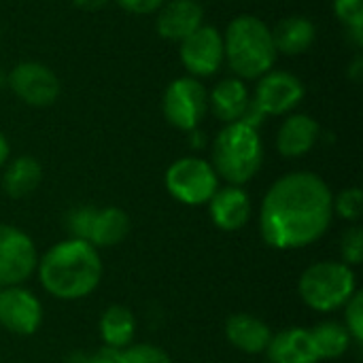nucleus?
Wrapping results in <instances>:
<instances>
[{
  "label": "nucleus",
  "instance_id": "nucleus-1",
  "mask_svg": "<svg viewBox=\"0 0 363 363\" xmlns=\"http://www.w3.org/2000/svg\"><path fill=\"white\" fill-rule=\"evenodd\" d=\"M334 217V196L315 172H289L266 194L259 215L262 238L279 251L319 240Z\"/></svg>",
  "mask_w": 363,
  "mask_h": 363
},
{
  "label": "nucleus",
  "instance_id": "nucleus-2",
  "mask_svg": "<svg viewBox=\"0 0 363 363\" xmlns=\"http://www.w3.org/2000/svg\"><path fill=\"white\" fill-rule=\"evenodd\" d=\"M38 279L53 298L81 300L89 296L102 279L98 249L79 238L57 242L38 262Z\"/></svg>",
  "mask_w": 363,
  "mask_h": 363
},
{
  "label": "nucleus",
  "instance_id": "nucleus-3",
  "mask_svg": "<svg viewBox=\"0 0 363 363\" xmlns=\"http://www.w3.org/2000/svg\"><path fill=\"white\" fill-rule=\"evenodd\" d=\"M228 66L238 79H259L272 70L277 49L270 28L255 15H238L228 23L223 34Z\"/></svg>",
  "mask_w": 363,
  "mask_h": 363
},
{
  "label": "nucleus",
  "instance_id": "nucleus-4",
  "mask_svg": "<svg viewBox=\"0 0 363 363\" xmlns=\"http://www.w3.org/2000/svg\"><path fill=\"white\" fill-rule=\"evenodd\" d=\"M264 162V145L257 128L234 121L228 123L213 140V170L230 185L249 183Z\"/></svg>",
  "mask_w": 363,
  "mask_h": 363
},
{
  "label": "nucleus",
  "instance_id": "nucleus-5",
  "mask_svg": "<svg viewBox=\"0 0 363 363\" xmlns=\"http://www.w3.org/2000/svg\"><path fill=\"white\" fill-rule=\"evenodd\" d=\"M298 291L304 304L313 311H338L357 291L355 274L351 266L342 262H317L302 272Z\"/></svg>",
  "mask_w": 363,
  "mask_h": 363
},
{
  "label": "nucleus",
  "instance_id": "nucleus-6",
  "mask_svg": "<svg viewBox=\"0 0 363 363\" xmlns=\"http://www.w3.org/2000/svg\"><path fill=\"white\" fill-rule=\"evenodd\" d=\"M168 194L189 206L208 204V200L219 189V177L211 162L202 157H181L166 170Z\"/></svg>",
  "mask_w": 363,
  "mask_h": 363
},
{
  "label": "nucleus",
  "instance_id": "nucleus-7",
  "mask_svg": "<svg viewBox=\"0 0 363 363\" xmlns=\"http://www.w3.org/2000/svg\"><path fill=\"white\" fill-rule=\"evenodd\" d=\"M164 117L170 125L183 132L196 130L208 111V91L206 87L194 77H179L174 79L162 100Z\"/></svg>",
  "mask_w": 363,
  "mask_h": 363
},
{
  "label": "nucleus",
  "instance_id": "nucleus-8",
  "mask_svg": "<svg viewBox=\"0 0 363 363\" xmlns=\"http://www.w3.org/2000/svg\"><path fill=\"white\" fill-rule=\"evenodd\" d=\"M38 266V253L28 234L0 223V287H15L30 279Z\"/></svg>",
  "mask_w": 363,
  "mask_h": 363
},
{
  "label": "nucleus",
  "instance_id": "nucleus-9",
  "mask_svg": "<svg viewBox=\"0 0 363 363\" xmlns=\"http://www.w3.org/2000/svg\"><path fill=\"white\" fill-rule=\"evenodd\" d=\"M181 62L189 77L202 79L213 77L225 62L223 51V34L215 26H200L187 38L181 40Z\"/></svg>",
  "mask_w": 363,
  "mask_h": 363
},
{
  "label": "nucleus",
  "instance_id": "nucleus-10",
  "mask_svg": "<svg viewBox=\"0 0 363 363\" xmlns=\"http://www.w3.org/2000/svg\"><path fill=\"white\" fill-rule=\"evenodd\" d=\"M11 91L26 104L45 108L60 96L57 74L40 62H19L6 77Z\"/></svg>",
  "mask_w": 363,
  "mask_h": 363
},
{
  "label": "nucleus",
  "instance_id": "nucleus-11",
  "mask_svg": "<svg viewBox=\"0 0 363 363\" xmlns=\"http://www.w3.org/2000/svg\"><path fill=\"white\" fill-rule=\"evenodd\" d=\"M304 98L302 81L287 70H268L257 79L253 104L266 115H287Z\"/></svg>",
  "mask_w": 363,
  "mask_h": 363
},
{
  "label": "nucleus",
  "instance_id": "nucleus-12",
  "mask_svg": "<svg viewBox=\"0 0 363 363\" xmlns=\"http://www.w3.org/2000/svg\"><path fill=\"white\" fill-rule=\"evenodd\" d=\"M40 321L43 306L32 291L21 289L19 285L0 289V323L9 332L30 336L38 330Z\"/></svg>",
  "mask_w": 363,
  "mask_h": 363
},
{
  "label": "nucleus",
  "instance_id": "nucleus-13",
  "mask_svg": "<svg viewBox=\"0 0 363 363\" xmlns=\"http://www.w3.org/2000/svg\"><path fill=\"white\" fill-rule=\"evenodd\" d=\"M204 23V9L198 0H170L157 11L155 30L162 38L181 43Z\"/></svg>",
  "mask_w": 363,
  "mask_h": 363
},
{
  "label": "nucleus",
  "instance_id": "nucleus-14",
  "mask_svg": "<svg viewBox=\"0 0 363 363\" xmlns=\"http://www.w3.org/2000/svg\"><path fill=\"white\" fill-rule=\"evenodd\" d=\"M208 211L213 223L223 232L240 230L251 217V200L238 185H228L215 191L208 200Z\"/></svg>",
  "mask_w": 363,
  "mask_h": 363
},
{
  "label": "nucleus",
  "instance_id": "nucleus-15",
  "mask_svg": "<svg viewBox=\"0 0 363 363\" xmlns=\"http://www.w3.org/2000/svg\"><path fill=\"white\" fill-rule=\"evenodd\" d=\"M321 136L319 123L304 113L289 115L277 134V149L285 157H302L317 145Z\"/></svg>",
  "mask_w": 363,
  "mask_h": 363
},
{
  "label": "nucleus",
  "instance_id": "nucleus-16",
  "mask_svg": "<svg viewBox=\"0 0 363 363\" xmlns=\"http://www.w3.org/2000/svg\"><path fill=\"white\" fill-rule=\"evenodd\" d=\"M251 104L249 89L242 79L238 77H228L221 79L208 94V108L215 113L217 119L225 123L240 121L242 115L247 113Z\"/></svg>",
  "mask_w": 363,
  "mask_h": 363
},
{
  "label": "nucleus",
  "instance_id": "nucleus-17",
  "mask_svg": "<svg viewBox=\"0 0 363 363\" xmlns=\"http://www.w3.org/2000/svg\"><path fill=\"white\" fill-rule=\"evenodd\" d=\"M270 363H319L311 330L287 328L270 338L266 349Z\"/></svg>",
  "mask_w": 363,
  "mask_h": 363
},
{
  "label": "nucleus",
  "instance_id": "nucleus-18",
  "mask_svg": "<svg viewBox=\"0 0 363 363\" xmlns=\"http://www.w3.org/2000/svg\"><path fill=\"white\" fill-rule=\"evenodd\" d=\"M225 336L238 351L257 355L268 349L272 332L262 319L249 313H236L225 321Z\"/></svg>",
  "mask_w": 363,
  "mask_h": 363
},
{
  "label": "nucleus",
  "instance_id": "nucleus-19",
  "mask_svg": "<svg viewBox=\"0 0 363 363\" xmlns=\"http://www.w3.org/2000/svg\"><path fill=\"white\" fill-rule=\"evenodd\" d=\"M277 53L285 55H300L311 49L317 38V28L308 17L289 15L281 19L274 28H270Z\"/></svg>",
  "mask_w": 363,
  "mask_h": 363
},
{
  "label": "nucleus",
  "instance_id": "nucleus-20",
  "mask_svg": "<svg viewBox=\"0 0 363 363\" xmlns=\"http://www.w3.org/2000/svg\"><path fill=\"white\" fill-rule=\"evenodd\" d=\"M128 232H130L128 215L117 206H106L94 213L87 242L94 247H115L128 236Z\"/></svg>",
  "mask_w": 363,
  "mask_h": 363
},
{
  "label": "nucleus",
  "instance_id": "nucleus-21",
  "mask_svg": "<svg viewBox=\"0 0 363 363\" xmlns=\"http://www.w3.org/2000/svg\"><path fill=\"white\" fill-rule=\"evenodd\" d=\"M40 179H43L40 164L30 155H21L6 166L2 174V189L11 198H26L40 185Z\"/></svg>",
  "mask_w": 363,
  "mask_h": 363
},
{
  "label": "nucleus",
  "instance_id": "nucleus-22",
  "mask_svg": "<svg viewBox=\"0 0 363 363\" xmlns=\"http://www.w3.org/2000/svg\"><path fill=\"white\" fill-rule=\"evenodd\" d=\"M136 332V321L130 308L125 306H108L100 317V336L104 345L113 351H121L130 347Z\"/></svg>",
  "mask_w": 363,
  "mask_h": 363
},
{
  "label": "nucleus",
  "instance_id": "nucleus-23",
  "mask_svg": "<svg viewBox=\"0 0 363 363\" xmlns=\"http://www.w3.org/2000/svg\"><path fill=\"white\" fill-rule=\"evenodd\" d=\"M311 338H313L315 353L319 359H336V357L345 355L351 347V336H349L347 328L336 321L319 323L311 332Z\"/></svg>",
  "mask_w": 363,
  "mask_h": 363
},
{
  "label": "nucleus",
  "instance_id": "nucleus-24",
  "mask_svg": "<svg viewBox=\"0 0 363 363\" xmlns=\"http://www.w3.org/2000/svg\"><path fill=\"white\" fill-rule=\"evenodd\" d=\"M336 17L347 26L357 47L363 45V0H334Z\"/></svg>",
  "mask_w": 363,
  "mask_h": 363
},
{
  "label": "nucleus",
  "instance_id": "nucleus-25",
  "mask_svg": "<svg viewBox=\"0 0 363 363\" xmlns=\"http://www.w3.org/2000/svg\"><path fill=\"white\" fill-rule=\"evenodd\" d=\"M117 363H172L170 357L153 345H132L117 351Z\"/></svg>",
  "mask_w": 363,
  "mask_h": 363
},
{
  "label": "nucleus",
  "instance_id": "nucleus-26",
  "mask_svg": "<svg viewBox=\"0 0 363 363\" xmlns=\"http://www.w3.org/2000/svg\"><path fill=\"white\" fill-rule=\"evenodd\" d=\"M362 211L363 194L359 187L342 189L338 194V198H334V213H338V217H342L347 221H357L362 217Z\"/></svg>",
  "mask_w": 363,
  "mask_h": 363
},
{
  "label": "nucleus",
  "instance_id": "nucleus-27",
  "mask_svg": "<svg viewBox=\"0 0 363 363\" xmlns=\"http://www.w3.org/2000/svg\"><path fill=\"white\" fill-rule=\"evenodd\" d=\"M340 257L347 266H359L363 259V230L359 225H353L345 232L340 240Z\"/></svg>",
  "mask_w": 363,
  "mask_h": 363
},
{
  "label": "nucleus",
  "instance_id": "nucleus-28",
  "mask_svg": "<svg viewBox=\"0 0 363 363\" xmlns=\"http://www.w3.org/2000/svg\"><path fill=\"white\" fill-rule=\"evenodd\" d=\"M347 313V332L351 336V340H355L357 345L363 342V294L362 291H355L353 298L345 304Z\"/></svg>",
  "mask_w": 363,
  "mask_h": 363
},
{
  "label": "nucleus",
  "instance_id": "nucleus-29",
  "mask_svg": "<svg viewBox=\"0 0 363 363\" xmlns=\"http://www.w3.org/2000/svg\"><path fill=\"white\" fill-rule=\"evenodd\" d=\"M94 213L96 208L91 206H83V208H77L70 213V232H72V238H79V240H87L89 236V228H91V221H94Z\"/></svg>",
  "mask_w": 363,
  "mask_h": 363
},
{
  "label": "nucleus",
  "instance_id": "nucleus-30",
  "mask_svg": "<svg viewBox=\"0 0 363 363\" xmlns=\"http://www.w3.org/2000/svg\"><path fill=\"white\" fill-rule=\"evenodd\" d=\"M115 2L132 15H149V13H157L166 0H115Z\"/></svg>",
  "mask_w": 363,
  "mask_h": 363
},
{
  "label": "nucleus",
  "instance_id": "nucleus-31",
  "mask_svg": "<svg viewBox=\"0 0 363 363\" xmlns=\"http://www.w3.org/2000/svg\"><path fill=\"white\" fill-rule=\"evenodd\" d=\"M347 74H349V79H351L353 83H359V81H362L363 79V57L362 55H357V57L353 60V64L349 66Z\"/></svg>",
  "mask_w": 363,
  "mask_h": 363
},
{
  "label": "nucleus",
  "instance_id": "nucleus-32",
  "mask_svg": "<svg viewBox=\"0 0 363 363\" xmlns=\"http://www.w3.org/2000/svg\"><path fill=\"white\" fill-rule=\"evenodd\" d=\"M108 0H72L74 6H79L81 11H98L106 4Z\"/></svg>",
  "mask_w": 363,
  "mask_h": 363
},
{
  "label": "nucleus",
  "instance_id": "nucleus-33",
  "mask_svg": "<svg viewBox=\"0 0 363 363\" xmlns=\"http://www.w3.org/2000/svg\"><path fill=\"white\" fill-rule=\"evenodd\" d=\"M83 363H117V351H113V353H98V355H91V357L83 359Z\"/></svg>",
  "mask_w": 363,
  "mask_h": 363
},
{
  "label": "nucleus",
  "instance_id": "nucleus-34",
  "mask_svg": "<svg viewBox=\"0 0 363 363\" xmlns=\"http://www.w3.org/2000/svg\"><path fill=\"white\" fill-rule=\"evenodd\" d=\"M9 140L4 138V134L0 132V166H4V162H6V157H9Z\"/></svg>",
  "mask_w": 363,
  "mask_h": 363
},
{
  "label": "nucleus",
  "instance_id": "nucleus-35",
  "mask_svg": "<svg viewBox=\"0 0 363 363\" xmlns=\"http://www.w3.org/2000/svg\"><path fill=\"white\" fill-rule=\"evenodd\" d=\"M4 85H6V74H4V70L0 68V89H2Z\"/></svg>",
  "mask_w": 363,
  "mask_h": 363
}]
</instances>
